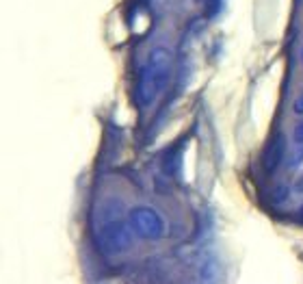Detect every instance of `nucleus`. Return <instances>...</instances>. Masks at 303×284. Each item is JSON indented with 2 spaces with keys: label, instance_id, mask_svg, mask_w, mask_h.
<instances>
[{
  "label": "nucleus",
  "instance_id": "obj_1",
  "mask_svg": "<svg viewBox=\"0 0 303 284\" xmlns=\"http://www.w3.org/2000/svg\"><path fill=\"white\" fill-rule=\"evenodd\" d=\"M169 76H171V52L163 46H156L149 52V59L139 74V82H136V102H139V107H149L158 98V93L167 87Z\"/></svg>",
  "mask_w": 303,
  "mask_h": 284
},
{
  "label": "nucleus",
  "instance_id": "obj_2",
  "mask_svg": "<svg viewBox=\"0 0 303 284\" xmlns=\"http://www.w3.org/2000/svg\"><path fill=\"white\" fill-rule=\"evenodd\" d=\"M128 221L132 226V230L143 239L158 241L165 234V221L154 209L149 206H134L128 213Z\"/></svg>",
  "mask_w": 303,
  "mask_h": 284
},
{
  "label": "nucleus",
  "instance_id": "obj_3",
  "mask_svg": "<svg viewBox=\"0 0 303 284\" xmlns=\"http://www.w3.org/2000/svg\"><path fill=\"white\" fill-rule=\"evenodd\" d=\"M123 221H111V224H106L100 232L102 247L108 249V252H121V249L130 247V243H132V230Z\"/></svg>",
  "mask_w": 303,
  "mask_h": 284
},
{
  "label": "nucleus",
  "instance_id": "obj_4",
  "mask_svg": "<svg viewBox=\"0 0 303 284\" xmlns=\"http://www.w3.org/2000/svg\"><path fill=\"white\" fill-rule=\"evenodd\" d=\"M284 152H286L284 137L277 135V137H275V141L268 145V150H266V154H264V169H266V174H273V171L279 167L281 158H284Z\"/></svg>",
  "mask_w": 303,
  "mask_h": 284
},
{
  "label": "nucleus",
  "instance_id": "obj_5",
  "mask_svg": "<svg viewBox=\"0 0 303 284\" xmlns=\"http://www.w3.org/2000/svg\"><path fill=\"white\" fill-rule=\"evenodd\" d=\"M221 3H223V0H206V5H208V13H210V16H217L219 9H221Z\"/></svg>",
  "mask_w": 303,
  "mask_h": 284
},
{
  "label": "nucleus",
  "instance_id": "obj_6",
  "mask_svg": "<svg viewBox=\"0 0 303 284\" xmlns=\"http://www.w3.org/2000/svg\"><path fill=\"white\" fill-rule=\"evenodd\" d=\"M294 141H297V143H301V145H303V122L299 124L297 128H294Z\"/></svg>",
  "mask_w": 303,
  "mask_h": 284
},
{
  "label": "nucleus",
  "instance_id": "obj_7",
  "mask_svg": "<svg viewBox=\"0 0 303 284\" xmlns=\"http://www.w3.org/2000/svg\"><path fill=\"white\" fill-rule=\"evenodd\" d=\"M294 113H301L303 115V96H301V98H297V102H294Z\"/></svg>",
  "mask_w": 303,
  "mask_h": 284
},
{
  "label": "nucleus",
  "instance_id": "obj_8",
  "mask_svg": "<svg viewBox=\"0 0 303 284\" xmlns=\"http://www.w3.org/2000/svg\"><path fill=\"white\" fill-rule=\"evenodd\" d=\"M299 189H301V191H303V178H301V180H299Z\"/></svg>",
  "mask_w": 303,
  "mask_h": 284
},
{
  "label": "nucleus",
  "instance_id": "obj_9",
  "mask_svg": "<svg viewBox=\"0 0 303 284\" xmlns=\"http://www.w3.org/2000/svg\"><path fill=\"white\" fill-rule=\"evenodd\" d=\"M301 63H303V48H301Z\"/></svg>",
  "mask_w": 303,
  "mask_h": 284
},
{
  "label": "nucleus",
  "instance_id": "obj_10",
  "mask_svg": "<svg viewBox=\"0 0 303 284\" xmlns=\"http://www.w3.org/2000/svg\"><path fill=\"white\" fill-rule=\"evenodd\" d=\"M301 217H303V209H301Z\"/></svg>",
  "mask_w": 303,
  "mask_h": 284
}]
</instances>
